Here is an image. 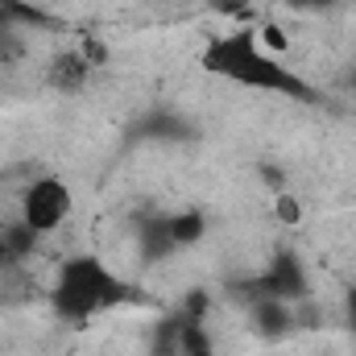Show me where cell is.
Returning a JSON list of instances; mask_svg holds the SVG:
<instances>
[{
	"label": "cell",
	"instance_id": "cell-1",
	"mask_svg": "<svg viewBox=\"0 0 356 356\" xmlns=\"http://www.w3.org/2000/svg\"><path fill=\"white\" fill-rule=\"evenodd\" d=\"M199 67L211 79L236 83L257 95H282V99H311L315 88L290 67V58H277L253 29H232L224 38H211L199 54Z\"/></svg>",
	"mask_w": 356,
	"mask_h": 356
},
{
	"label": "cell",
	"instance_id": "cell-2",
	"mask_svg": "<svg viewBox=\"0 0 356 356\" xmlns=\"http://www.w3.org/2000/svg\"><path fill=\"white\" fill-rule=\"evenodd\" d=\"M133 286L120 269H112L99 253H75L67 257L54 282H50V311L67 323H88L95 315L120 311L133 302Z\"/></svg>",
	"mask_w": 356,
	"mask_h": 356
},
{
	"label": "cell",
	"instance_id": "cell-3",
	"mask_svg": "<svg viewBox=\"0 0 356 356\" xmlns=\"http://www.w3.org/2000/svg\"><path fill=\"white\" fill-rule=\"evenodd\" d=\"M71 216H75V191H71V182L38 170L33 182L25 186V195H21L17 224L25 232H33L38 241H46V236H58L71 224Z\"/></svg>",
	"mask_w": 356,
	"mask_h": 356
},
{
	"label": "cell",
	"instance_id": "cell-4",
	"mask_svg": "<svg viewBox=\"0 0 356 356\" xmlns=\"http://www.w3.org/2000/svg\"><path fill=\"white\" fill-rule=\"evenodd\" d=\"M340 315H344V323H348V332L356 336V277L344 286V298H340Z\"/></svg>",
	"mask_w": 356,
	"mask_h": 356
},
{
	"label": "cell",
	"instance_id": "cell-5",
	"mask_svg": "<svg viewBox=\"0 0 356 356\" xmlns=\"http://www.w3.org/2000/svg\"><path fill=\"white\" fill-rule=\"evenodd\" d=\"M17 261V245H13V224L0 220V269H8Z\"/></svg>",
	"mask_w": 356,
	"mask_h": 356
},
{
	"label": "cell",
	"instance_id": "cell-6",
	"mask_svg": "<svg viewBox=\"0 0 356 356\" xmlns=\"http://www.w3.org/2000/svg\"><path fill=\"white\" fill-rule=\"evenodd\" d=\"M286 8H294V13H323V8H332L336 0H282Z\"/></svg>",
	"mask_w": 356,
	"mask_h": 356
}]
</instances>
